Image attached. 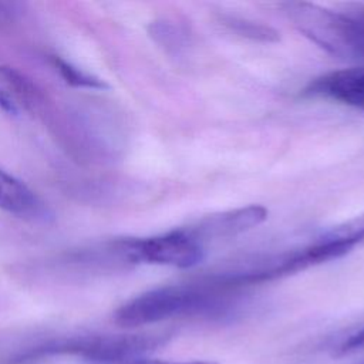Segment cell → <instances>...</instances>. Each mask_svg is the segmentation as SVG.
<instances>
[{"mask_svg":"<svg viewBox=\"0 0 364 364\" xmlns=\"http://www.w3.org/2000/svg\"><path fill=\"white\" fill-rule=\"evenodd\" d=\"M293 26L327 53L343 58H360L350 18L344 11L304 1L282 4Z\"/></svg>","mask_w":364,"mask_h":364,"instance_id":"cell-4","label":"cell"},{"mask_svg":"<svg viewBox=\"0 0 364 364\" xmlns=\"http://www.w3.org/2000/svg\"><path fill=\"white\" fill-rule=\"evenodd\" d=\"M344 13L350 18L360 58H364V4H355L353 7H348Z\"/></svg>","mask_w":364,"mask_h":364,"instance_id":"cell-11","label":"cell"},{"mask_svg":"<svg viewBox=\"0 0 364 364\" xmlns=\"http://www.w3.org/2000/svg\"><path fill=\"white\" fill-rule=\"evenodd\" d=\"M125 364H216L212 361H182V363H173V361H162V360H154V358H138Z\"/></svg>","mask_w":364,"mask_h":364,"instance_id":"cell-14","label":"cell"},{"mask_svg":"<svg viewBox=\"0 0 364 364\" xmlns=\"http://www.w3.org/2000/svg\"><path fill=\"white\" fill-rule=\"evenodd\" d=\"M240 291L216 274L168 284L128 300L115 311L114 320L121 327L134 328L183 316L223 318L237 309Z\"/></svg>","mask_w":364,"mask_h":364,"instance_id":"cell-1","label":"cell"},{"mask_svg":"<svg viewBox=\"0 0 364 364\" xmlns=\"http://www.w3.org/2000/svg\"><path fill=\"white\" fill-rule=\"evenodd\" d=\"M0 209L21 218H44V203L21 181L0 169Z\"/></svg>","mask_w":364,"mask_h":364,"instance_id":"cell-8","label":"cell"},{"mask_svg":"<svg viewBox=\"0 0 364 364\" xmlns=\"http://www.w3.org/2000/svg\"><path fill=\"white\" fill-rule=\"evenodd\" d=\"M222 21L226 27H229L230 30H233L235 33H237L243 37H250L253 40H260V41L277 40V33L264 24L253 23V21L232 17V16L222 17Z\"/></svg>","mask_w":364,"mask_h":364,"instance_id":"cell-9","label":"cell"},{"mask_svg":"<svg viewBox=\"0 0 364 364\" xmlns=\"http://www.w3.org/2000/svg\"><path fill=\"white\" fill-rule=\"evenodd\" d=\"M41 104V94L20 71L0 65V108L11 115L34 112Z\"/></svg>","mask_w":364,"mask_h":364,"instance_id":"cell-7","label":"cell"},{"mask_svg":"<svg viewBox=\"0 0 364 364\" xmlns=\"http://www.w3.org/2000/svg\"><path fill=\"white\" fill-rule=\"evenodd\" d=\"M169 333L77 334L53 337L28 346L9 358L6 364H37L51 357H78L90 363L112 364L144 358L169 340Z\"/></svg>","mask_w":364,"mask_h":364,"instance_id":"cell-2","label":"cell"},{"mask_svg":"<svg viewBox=\"0 0 364 364\" xmlns=\"http://www.w3.org/2000/svg\"><path fill=\"white\" fill-rule=\"evenodd\" d=\"M111 246L119 264L148 263L185 269L198 264L205 257V246L186 228L149 237L119 239Z\"/></svg>","mask_w":364,"mask_h":364,"instance_id":"cell-3","label":"cell"},{"mask_svg":"<svg viewBox=\"0 0 364 364\" xmlns=\"http://www.w3.org/2000/svg\"><path fill=\"white\" fill-rule=\"evenodd\" d=\"M20 11V4L14 1H0V26L6 21L13 20Z\"/></svg>","mask_w":364,"mask_h":364,"instance_id":"cell-13","label":"cell"},{"mask_svg":"<svg viewBox=\"0 0 364 364\" xmlns=\"http://www.w3.org/2000/svg\"><path fill=\"white\" fill-rule=\"evenodd\" d=\"M306 97L330 100L364 109V65H354L323 74L303 90Z\"/></svg>","mask_w":364,"mask_h":364,"instance_id":"cell-6","label":"cell"},{"mask_svg":"<svg viewBox=\"0 0 364 364\" xmlns=\"http://www.w3.org/2000/svg\"><path fill=\"white\" fill-rule=\"evenodd\" d=\"M53 64L57 68V71L60 73V75L65 80V82L73 85V87L97 88V90L107 88V84L104 81H101L100 78L92 77V75L78 70L77 67L68 64L67 61H64V60H61L58 57H53Z\"/></svg>","mask_w":364,"mask_h":364,"instance_id":"cell-10","label":"cell"},{"mask_svg":"<svg viewBox=\"0 0 364 364\" xmlns=\"http://www.w3.org/2000/svg\"><path fill=\"white\" fill-rule=\"evenodd\" d=\"M266 216V208L260 205H249L203 216L188 225L186 229L206 247L209 242L228 239L260 225Z\"/></svg>","mask_w":364,"mask_h":364,"instance_id":"cell-5","label":"cell"},{"mask_svg":"<svg viewBox=\"0 0 364 364\" xmlns=\"http://www.w3.org/2000/svg\"><path fill=\"white\" fill-rule=\"evenodd\" d=\"M364 347V328H361L360 331L354 333L353 336H350L347 340H344L338 347H337V353L336 355H346L350 354L353 351H357L360 348Z\"/></svg>","mask_w":364,"mask_h":364,"instance_id":"cell-12","label":"cell"}]
</instances>
